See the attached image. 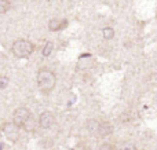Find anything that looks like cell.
<instances>
[{
	"instance_id": "5",
	"label": "cell",
	"mask_w": 157,
	"mask_h": 150,
	"mask_svg": "<svg viewBox=\"0 0 157 150\" xmlns=\"http://www.w3.org/2000/svg\"><path fill=\"white\" fill-rule=\"evenodd\" d=\"M2 129L10 142H17L19 139V127H17L14 123H4Z\"/></svg>"
},
{
	"instance_id": "3",
	"label": "cell",
	"mask_w": 157,
	"mask_h": 150,
	"mask_svg": "<svg viewBox=\"0 0 157 150\" xmlns=\"http://www.w3.org/2000/svg\"><path fill=\"white\" fill-rule=\"evenodd\" d=\"M30 117H32L30 110L28 109V107H25V106H21V107H18V109L14 110L13 123L15 124L17 127H24L25 123H26L28 120H30Z\"/></svg>"
},
{
	"instance_id": "9",
	"label": "cell",
	"mask_w": 157,
	"mask_h": 150,
	"mask_svg": "<svg viewBox=\"0 0 157 150\" xmlns=\"http://www.w3.org/2000/svg\"><path fill=\"white\" fill-rule=\"evenodd\" d=\"M86 128L90 134H98V129H99V121L95 120V118H90L86 123Z\"/></svg>"
},
{
	"instance_id": "11",
	"label": "cell",
	"mask_w": 157,
	"mask_h": 150,
	"mask_svg": "<svg viewBox=\"0 0 157 150\" xmlns=\"http://www.w3.org/2000/svg\"><path fill=\"white\" fill-rule=\"evenodd\" d=\"M52 50H54V43L52 41H47L46 44H44L43 47V51H41V54H43V57H50L52 52Z\"/></svg>"
},
{
	"instance_id": "12",
	"label": "cell",
	"mask_w": 157,
	"mask_h": 150,
	"mask_svg": "<svg viewBox=\"0 0 157 150\" xmlns=\"http://www.w3.org/2000/svg\"><path fill=\"white\" fill-rule=\"evenodd\" d=\"M11 7L10 0H0V14H6Z\"/></svg>"
},
{
	"instance_id": "16",
	"label": "cell",
	"mask_w": 157,
	"mask_h": 150,
	"mask_svg": "<svg viewBox=\"0 0 157 150\" xmlns=\"http://www.w3.org/2000/svg\"><path fill=\"white\" fill-rule=\"evenodd\" d=\"M153 105H155V109H156V112H157V95H156L155 101H153Z\"/></svg>"
},
{
	"instance_id": "1",
	"label": "cell",
	"mask_w": 157,
	"mask_h": 150,
	"mask_svg": "<svg viewBox=\"0 0 157 150\" xmlns=\"http://www.w3.org/2000/svg\"><path fill=\"white\" fill-rule=\"evenodd\" d=\"M36 80H37V85L41 90V92L48 94L54 90L55 84H57V76L52 70H50L48 68H41L40 70L37 72V76H36Z\"/></svg>"
},
{
	"instance_id": "15",
	"label": "cell",
	"mask_w": 157,
	"mask_h": 150,
	"mask_svg": "<svg viewBox=\"0 0 157 150\" xmlns=\"http://www.w3.org/2000/svg\"><path fill=\"white\" fill-rule=\"evenodd\" d=\"M120 150H135V146H134L132 143H124Z\"/></svg>"
},
{
	"instance_id": "8",
	"label": "cell",
	"mask_w": 157,
	"mask_h": 150,
	"mask_svg": "<svg viewBox=\"0 0 157 150\" xmlns=\"http://www.w3.org/2000/svg\"><path fill=\"white\" fill-rule=\"evenodd\" d=\"M113 132V127L109 121H102L99 123V129H98V135L99 137H109Z\"/></svg>"
},
{
	"instance_id": "10",
	"label": "cell",
	"mask_w": 157,
	"mask_h": 150,
	"mask_svg": "<svg viewBox=\"0 0 157 150\" xmlns=\"http://www.w3.org/2000/svg\"><path fill=\"white\" fill-rule=\"evenodd\" d=\"M114 29L112 26H105L102 29V36L105 40H112V39H114Z\"/></svg>"
},
{
	"instance_id": "7",
	"label": "cell",
	"mask_w": 157,
	"mask_h": 150,
	"mask_svg": "<svg viewBox=\"0 0 157 150\" xmlns=\"http://www.w3.org/2000/svg\"><path fill=\"white\" fill-rule=\"evenodd\" d=\"M68 21L66 19H59V18H54L48 22V29L51 32H58V30H62L63 28H66Z\"/></svg>"
},
{
	"instance_id": "17",
	"label": "cell",
	"mask_w": 157,
	"mask_h": 150,
	"mask_svg": "<svg viewBox=\"0 0 157 150\" xmlns=\"http://www.w3.org/2000/svg\"><path fill=\"white\" fill-rule=\"evenodd\" d=\"M3 146H4V145H3V143H0V150H3Z\"/></svg>"
},
{
	"instance_id": "2",
	"label": "cell",
	"mask_w": 157,
	"mask_h": 150,
	"mask_svg": "<svg viewBox=\"0 0 157 150\" xmlns=\"http://www.w3.org/2000/svg\"><path fill=\"white\" fill-rule=\"evenodd\" d=\"M11 51L17 58H28L35 51V44L29 40H25V39H18L13 43Z\"/></svg>"
},
{
	"instance_id": "14",
	"label": "cell",
	"mask_w": 157,
	"mask_h": 150,
	"mask_svg": "<svg viewBox=\"0 0 157 150\" xmlns=\"http://www.w3.org/2000/svg\"><path fill=\"white\" fill-rule=\"evenodd\" d=\"M99 150H116V149H114V146L110 145V143H102Z\"/></svg>"
},
{
	"instance_id": "4",
	"label": "cell",
	"mask_w": 157,
	"mask_h": 150,
	"mask_svg": "<svg viewBox=\"0 0 157 150\" xmlns=\"http://www.w3.org/2000/svg\"><path fill=\"white\" fill-rule=\"evenodd\" d=\"M95 65V58L92 54H81L77 59V63H76V69L78 72H87L90 69H92V66Z\"/></svg>"
},
{
	"instance_id": "13",
	"label": "cell",
	"mask_w": 157,
	"mask_h": 150,
	"mask_svg": "<svg viewBox=\"0 0 157 150\" xmlns=\"http://www.w3.org/2000/svg\"><path fill=\"white\" fill-rule=\"evenodd\" d=\"M8 83H10V80H8V77H6V76H0V88H2V90H4V88H7Z\"/></svg>"
},
{
	"instance_id": "6",
	"label": "cell",
	"mask_w": 157,
	"mask_h": 150,
	"mask_svg": "<svg viewBox=\"0 0 157 150\" xmlns=\"http://www.w3.org/2000/svg\"><path fill=\"white\" fill-rule=\"evenodd\" d=\"M55 124V116L52 114L51 112H43L39 117V126L44 129L51 128Z\"/></svg>"
}]
</instances>
